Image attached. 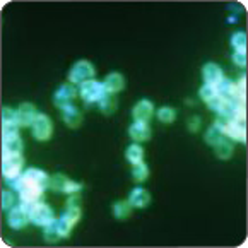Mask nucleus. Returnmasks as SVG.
Wrapping results in <instances>:
<instances>
[{
    "instance_id": "10",
    "label": "nucleus",
    "mask_w": 248,
    "mask_h": 248,
    "mask_svg": "<svg viewBox=\"0 0 248 248\" xmlns=\"http://www.w3.org/2000/svg\"><path fill=\"white\" fill-rule=\"evenodd\" d=\"M36 117H38L36 108H34V105H31V103H22V105L17 108L19 127H30V125H33L34 120H36Z\"/></svg>"
},
{
    "instance_id": "28",
    "label": "nucleus",
    "mask_w": 248,
    "mask_h": 248,
    "mask_svg": "<svg viewBox=\"0 0 248 248\" xmlns=\"http://www.w3.org/2000/svg\"><path fill=\"white\" fill-rule=\"evenodd\" d=\"M199 94H201V98H202V101H205V103H209L211 99H214L216 96H217V93H216V88L214 86H207V84H204L201 88V91H199Z\"/></svg>"
},
{
    "instance_id": "27",
    "label": "nucleus",
    "mask_w": 248,
    "mask_h": 248,
    "mask_svg": "<svg viewBox=\"0 0 248 248\" xmlns=\"http://www.w3.org/2000/svg\"><path fill=\"white\" fill-rule=\"evenodd\" d=\"M221 139H223V134H221V132H219L216 127H211L207 132H205V142L211 144V146H214V144H217Z\"/></svg>"
},
{
    "instance_id": "6",
    "label": "nucleus",
    "mask_w": 248,
    "mask_h": 248,
    "mask_svg": "<svg viewBox=\"0 0 248 248\" xmlns=\"http://www.w3.org/2000/svg\"><path fill=\"white\" fill-rule=\"evenodd\" d=\"M33 127V135L36 140H48L51 137V132H53V127H51V120L48 115H38L34 124L31 125Z\"/></svg>"
},
{
    "instance_id": "12",
    "label": "nucleus",
    "mask_w": 248,
    "mask_h": 248,
    "mask_svg": "<svg viewBox=\"0 0 248 248\" xmlns=\"http://www.w3.org/2000/svg\"><path fill=\"white\" fill-rule=\"evenodd\" d=\"M202 77H204V82L207 86H217L219 80L223 79V70L217 63H205L204 69H202Z\"/></svg>"
},
{
    "instance_id": "9",
    "label": "nucleus",
    "mask_w": 248,
    "mask_h": 248,
    "mask_svg": "<svg viewBox=\"0 0 248 248\" xmlns=\"http://www.w3.org/2000/svg\"><path fill=\"white\" fill-rule=\"evenodd\" d=\"M30 221H31L30 214H28V212H26L21 205H19V207H12L11 211H9L7 223H9V226H11L12 230H22L26 224L30 223Z\"/></svg>"
},
{
    "instance_id": "7",
    "label": "nucleus",
    "mask_w": 248,
    "mask_h": 248,
    "mask_svg": "<svg viewBox=\"0 0 248 248\" xmlns=\"http://www.w3.org/2000/svg\"><path fill=\"white\" fill-rule=\"evenodd\" d=\"M22 156L21 154H12V156H2V175L5 178L19 176L22 168Z\"/></svg>"
},
{
    "instance_id": "24",
    "label": "nucleus",
    "mask_w": 248,
    "mask_h": 248,
    "mask_svg": "<svg viewBox=\"0 0 248 248\" xmlns=\"http://www.w3.org/2000/svg\"><path fill=\"white\" fill-rule=\"evenodd\" d=\"M59 238H62V236H60L59 226H57V219H55L51 224L45 226V240L50 241V243H53V241H57Z\"/></svg>"
},
{
    "instance_id": "13",
    "label": "nucleus",
    "mask_w": 248,
    "mask_h": 248,
    "mask_svg": "<svg viewBox=\"0 0 248 248\" xmlns=\"http://www.w3.org/2000/svg\"><path fill=\"white\" fill-rule=\"evenodd\" d=\"M125 86V79L122 74L118 72H111L106 76L105 82H103V88H105V93L106 94H115V93L122 91Z\"/></svg>"
},
{
    "instance_id": "11",
    "label": "nucleus",
    "mask_w": 248,
    "mask_h": 248,
    "mask_svg": "<svg viewBox=\"0 0 248 248\" xmlns=\"http://www.w3.org/2000/svg\"><path fill=\"white\" fill-rule=\"evenodd\" d=\"M76 94H77V91H76V88H74L72 84H63L59 91L55 93L53 103L59 106V108H65V106H69L70 103L74 101Z\"/></svg>"
},
{
    "instance_id": "20",
    "label": "nucleus",
    "mask_w": 248,
    "mask_h": 248,
    "mask_svg": "<svg viewBox=\"0 0 248 248\" xmlns=\"http://www.w3.org/2000/svg\"><path fill=\"white\" fill-rule=\"evenodd\" d=\"M130 212H132L130 202H125V201L115 202V205H113V214H115V217H117V219L128 217V216H130Z\"/></svg>"
},
{
    "instance_id": "29",
    "label": "nucleus",
    "mask_w": 248,
    "mask_h": 248,
    "mask_svg": "<svg viewBox=\"0 0 248 248\" xmlns=\"http://www.w3.org/2000/svg\"><path fill=\"white\" fill-rule=\"evenodd\" d=\"M16 204V199L11 192H2V211H11Z\"/></svg>"
},
{
    "instance_id": "3",
    "label": "nucleus",
    "mask_w": 248,
    "mask_h": 248,
    "mask_svg": "<svg viewBox=\"0 0 248 248\" xmlns=\"http://www.w3.org/2000/svg\"><path fill=\"white\" fill-rule=\"evenodd\" d=\"M50 186L57 192H62V194H77L82 190L80 183H76L69 178V176L62 175V173H57V175L50 176Z\"/></svg>"
},
{
    "instance_id": "4",
    "label": "nucleus",
    "mask_w": 248,
    "mask_h": 248,
    "mask_svg": "<svg viewBox=\"0 0 248 248\" xmlns=\"http://www.w3.org/2000/svg\"><path fill=\"white\" fill-rule=\"evenodd\" d=\"M105 88H103V82H98V80H86L80 84V98L84 99L86 103H94L105 96Z\"/></svg>"
},
{
    "instance_id": "30",
    "label": "nucleus",
    "mask_w": 248,
    "mask_h": 248,
    "mask_svg": "<svg viewBox=\"0 0 248 248\" xmlns=\"http://www.w3.org/2000/svg\"><path fill=\"white\" fill-rule=\"evenodd\" d=\"M233 62L240 67H247V53H240V51H234L233 55Z\"/></svg>"
},
{
    "instance_id": "8",
    "label": "nucleus",
    "mask_w": 248,
    "mask_h": 248,
    "mask_svg": "<svg viewBox=\"0 0 248 248\" xmlns=\"http://www.w3.org/2000/svg\"><path fill=\"white\" fill-rule=\"evenodd\" d=\"M30 217H31V223L36 224V226H41V228L48 226V224H51L55 221L53 211H51L46 204H43V202L34 209V212L30 216Z\"/></svg>"
},
{
    "instance_id": "31",
    "label": "nucleus",
    "mask_w": 248,
    "mask_h": 248,
    "mask_svg": "<svg viewBox=\"0 0 248 248\" xmlns=\"http://www.w3.org/2000/svg\"><path fill=\"white\" fill-rule=\"evenodd\" d=\"M199 124H201V118H199V117L190 118V120H188V128H190V130H197Z\"/></svg>"
},
{
    "instance_id": "5",
    "label": "nucleus",
    "mask_w": 248,
    "mask_h": 248,
    "mask_svg": "<svg viewBox=\"0 0 248 248\" xmlns=\"http://www.w3.org/2000/svg\"><path fill=\"white\" fill-rule=\"evenodd\" d=\"M223 135H228V137L238 140V142H245L247 140V122H245V117H238L234 120L228 122L226 128L223 130Z\"/></svg>"
},
{
    "instance_id": "18",
    "label": "nucleus",
    "mask_w": 248,
    "mask_h": 248,
    "mask_svg": "<svg viewBox=\"0 0 248 248\" xmlns=\"http://www.w3.org/2000/svg\"><path fill=\"white\" fill-rule=\"evenodd\" d=\"M117 98H113V94H105L99 99V108L105 115H113L117 111Z\"/></svg>"
},
{
    "instance_id": "25",
    "label": "nucleus",
    "mask_w": 248,
    "mask_h": 248,
    "mask_svg": "<svg viewBox=\"0 0 248 248\" xmlns=\"http://www.w3.org/2000/svg\"><path fill=\"white\" fill-rule=\"evenodd\" d=\"M175 117H176V111L171 106H163V108L157 111V118H159L163 124H171V122L175 120Z\"/></svg>"
},
{
    "instance_id": "1",
    "label": "nucleus",
    "mask_w": 248,
    "mask_h": 248,
    "mask_svg": "<svg viewBox=\"0 0 248 248\" xmlns=\"http://www.w3.org/2000/svg\"><path fill=\"white\" fill-rule=\"evenodd\" d=\"M50 186V176L38 168H30L21 176L19 197L24 202H41L43 192Z\"/></svg>"
},
{
    "instance_id": "22",
    "label": "nucleus",
    "mask_w": 248,
    "mask_h": 248,
    "mask_svg": "<svg viewBox=\"0 0 248 248\" xmlns=\"http://www.w3.org/2000/svg\"><path fill=\"white\" fill-rule=\"evenodd\" d=\"M231 45H233L234 51H240V53H247V34L245 33H234L231 36Z\"/></svg>"
},
{
    "instance_id": "14",
    "label": "nucleus",
    "mask_w": 248,
    "mask_h": 248,
    "mask_svg": "<svg viewBox=\"0 0 248 248\" xmlns=\"http://www.w3.org/2000/svg\"><path fill=\"white\" fill-rule=\"evenodd\" d=\"M153 113H154V106H153V103L147 101V99L139 101L134 106V109H132V115H134L135 122H146L147 124V120L153 117Z\"/></svg>"
},
{
    "instance_id": "19",
    "label": "nucleus",
    "mask_w": 248,
    "mask_h": 248,
    "mask_svg": "<svg viewBox=\"0 0 248 248\" xmlns=\"http://www.w3.org/2000/svg\"><path fill=\"white\" fill-rule=\"evenodd\" d=\"M214 149H216V156L221 157V159H230L231 154H233V146L226 139H221L217 144H214Z\"/></svg>"
},
{
    "instance_id": "17",
    "label": "nucleus",
    "mask_w": 248,
    "mask_h": 248,
    "mask_svg": "<svg viewBox=\"0 0 248 248\" xmlns=\"http://www.w3.org/2000/svg\"><path fill=\"white\" fill-rule=\"evenodd\" d=\"M128 202H130L132 207L144 209L151 202V195L147 194V190H144V188H134V190H132Z\"/></svg>"
},
{
    "instance_id": "15",
    "label": "nucleus",
    "mask_w": 248,
    "mask_h": 248,
    "mask_svg": "<svg viewBox=\"0 0 248 248\" xmlns=\"http://www.w3.org/2000/svg\"><path fill=\"white\" fill-rule=\"evenodd\" d=\"M128 134L134 140L137 142H142V140H147L151 137V128L146 122H135L130 128H128Z\"/></svg>"
},
{
    "instance_id": "2",
    "label": "nucleus",
    "mask_w": 248,
    "mask_h": 248,
    "mask_svg": "<svg viewBox=\"0 0 248 248\" xmlns=\"http://www.w3.org/2000/svg\"><path fill=\"white\" fill-rule=\"evenodd\" d=\"M93 77H94V67L88 60H79L69 74L70 82H74V84H82L86 80H91Z\"/></svg>"
},
{
    "instance_id": "23",
    "label": "nucleus",
    "mask_w": 248,
    "mask_h": 248,
    "mask_svg": "<svg viewBox=\"0 0 248 248\" xmlns=\"http://www.w3.org/2000/svg\"><path fill=\"white\" fill-rule=\"evenodd\" d=\"M132 176H134V180L137 183L146 182L147 176H149V170H147V166L144 163H137V164H134V170H132Z\"/></svg>"
},
{
    "instance_id": "16",
    "label": "nucleus",
    "mask_w": 248,
    "mask_h": 248,
    "mask_svg": "<svg viewBox=\"0 0 248 248\" xmlns=\"http://www.w3.org/2000/svg\"><path fill=\"white\" fill-rule=\"evenodd\" d=\"M62 117H63V122L72 128H77L80 125V122H82V115H80V111L72 105L62 108Z\"/></svg>"
},
{
    "instance_id": "21",
    "label": "nucleus",
    "mask_w": 248,
    "mask_h": 248,
    "mask_svg": "<svg viewBox=\"0 0 248 248\" xmlns=\"http://www.w3.org/2000/svg\"><path fill=\"white\" fill-rule=\"evenodd\" d=\"M127 159L130 161L132 164L142 163V159H144V149L140 146H137V144L130 146L127 149Z\"/></svg>"
},
{
    "instance_id": "26",
    "label": "nucleus",
    "mask_w": 248,
    "mask_h": 248,
    "mask_svg": "<svg viewBox=\"0 0 248 248\" xmlns=\"http://www.w3.org/2000/svg\"><path fill=\"white\" fill-rule=\"evenodd\" d=\"M11 124H17V111L5 106V108H2V125H11Z\"/></svg>"
}]
</instances>
